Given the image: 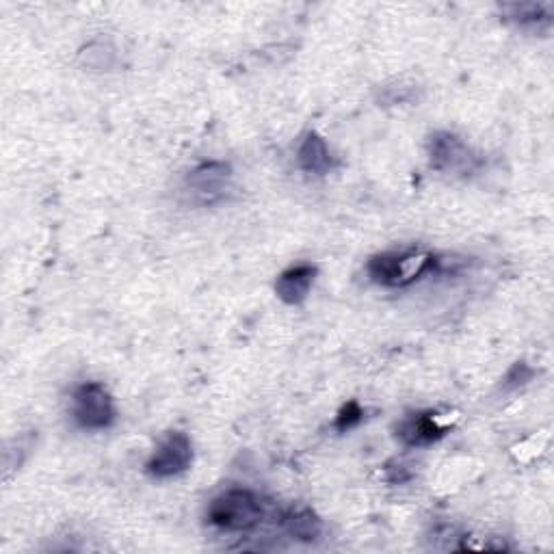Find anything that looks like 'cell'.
Returning a JSON list of instances; mask_svg holds the SVG:
<instances>
[{"instance_id": "obj_1", "label": "cell", "mask_w": 554, "mask_h": 554, "mask_svg": "<svg viewBox=\"0 0 554 554\" xmlns=\"http://www.w3.org/2000/svg\"><path fill=\"white\" fill-rule=\"evenodd\" d=\"M440 260L422 252H388L368 260L366 271L379 286L403 288L438 269Z\"/></svg>"}, {"instance_id": "obj_2", "label": "cell", "mask_w": 554, "mask_h": 554, "mask_svg": "<svg viewBox=\"0 0 554 554\" xmlns=\"http://www.w3.org/2000/svg\"><path fill=\"white\" fill-rule=\"evenodd\" d=\"M208 522L221 531L243 533L254 529L262 518V505L254 492L249 490H226L208 505Z\"/></svg>"}, {"instance_id": "obj_3", "label": "cell", "mask_w": 554, "mask_h": 554, "mask_svg": "<svg viewBox=\"0 0 554 554\" xmlns=\"http://www.w3.org/2000/svg\"><path fill=\"white\" fill-rule=\"evenodd\" d=\"M115 403L109 390L96 381L78 386L72 394V418L78 427L89 431L109 429L115 422Z\"/></svg>"}, {"instance_id": "obj_4", "label": "cell", "mask_w": 554, "mask_h": 554, "mask_svg": "<svg viewBox=\"0 0 554 554\" xmlns=\"http://www.w3.org/2000/svg\"><path fill=\"white\" fill-rule=\"evenodd\" d=\"M429 161L442 174H470L479 165L470 145L451 133H435L429 139Z\"/></svg>"}, {"instance_id": "obj_5", "label": "cell", "mask_w": 554, "mask_h": 554, "mask_svg": "<svg viewBox=\"0 0 554 554\" xmlns=\"http://www.w3.org/2000/svg\"><path fill=\"white\" fill-rule=\"evenodd\" d=\"M193 461V444L187 433H169L161 440L156 451L145 464V470L152 474L154 479H169L178 477L184 470H189Z\"/></svg>"}, {"instance_id": "obj_6", "label": "cell", "mask_w": 554, "mask_h": 554, "mask_svg": "<svg viewBox=\"0 0 554 554\" xmlns=\"http://www.w3.org/2000/svg\"><path fill=\"white\" fill-rule=\"evenodd\" d=\"M232 180V169L226 163L219 161H210L202 163L200 167H195L191 174L187 176V187L200 195L204 202H213L217 197H223L226 189L230 187Z\"/></svg>"}, {"instance_id": "obj_7", "label": "cell", "mask_w": 554, "mask_h": 554, "mask_svg": "<svg viewBox=\"0 0 554 554\" xmlns=\"http://www.w3.org/2000/svg\"><path fill=\"white\" fill-rule=\"evenodd\" d=\"M446 427H442L433 414H414L399 422L397 438L405 446H427L446 435Z\"/></svg>"}, {"instance_id": "obj_8", "label": "cell", "mask_w": 554, "mask_h": 554, "mask_svg": "<svg viewBox=\"0 0 554 554\" xmlns=\"http://www.w3.org/2000/svg\"><path fill=\"white\" fill-rule=\"evenodd\" d=\"M316 277V269L312 265H297L286 269L275 282V293L288 306H299L308 299L312 284Z\"/></svg>"}, {"instance_id": "obj_9", "label": "cell", "mask_w": 554, "mask_h": 554, "mask_svg": "<svg viewBox=\"0 0 554 554\" xmlns=\"http://www.w3.org/2000/svg\"><path fill=\"white\" fill-rule=\"evenodd\" d=\"M297 165L306 174L325 176L334 169V156L329 152L325 139L316 133H308L297 148Z\"/></svg>"}, {"instance_id": "obj_10", "label": "cell", "mask_w": 554, "mask_h": 554, "mask_svg": "<svg viewBox=\"0 0 554 554\" xmlns=\"http://www.w3.org/2000/svg\"><path fill=\"white\" fill-rule=\"evenodd\" d=\"M284 529L299 542H316L323 533V524L310 509H293L284 516Z\"/></svg>"}, {"instance_id": "obj_11", "label": "cell", "mask_w": 554, "mask_h": 554, "mask_svg": "<svg viewBox=\"0 0 554 554\" xmlns=\"http://www.w3.org/2000/svg\"><path fill=\"white\" fill-rule=\"evenodd\" d=\"M509 18L516 20L518 24H539V22H548L550 20V5H507Z\"/></svg>"}, {"instance_id": "obj_12", "label": "cell", "mask_w": 554, "mask_h": 554, "mask_svg": "<svg viewBox=\"0 0 554 554\" xmlns=\"http://www.w3.org/2000/svg\"><path fill=\"white\" fill-rule=\"evenodd\" d=\"M362 418H364V410L360 407V403H358V401H349V403L338 412L334 427H336L340 433H345V431H351L353 427H358L360 422H362Z\"/></svg>"}, {"instance_id": "obj_13", "label": "cell", "mask_w": 554, "mask_h": 554, "mask_svg": "<svg viewBox=\"0 0 554 554\" xmlns=\"http://www.w3.org/2000/svg\"><path fill=\"white\" fill-rule=\"evenodd\" d=\"M533 368L529 364H524V362H518V364H513L509 368V373L505 377V388L513 390V388H520L524 384H529V381L533 379Z\"/></svg>"}]
</instances>
